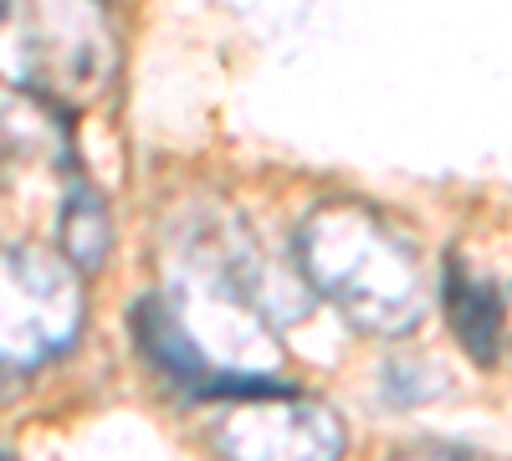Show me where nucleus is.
<instances>
[{
	"label": "nucleus",
	"instance_id": "1",
	"mask_svg": "<svg viewBox=\"0 0 512 461\" xmlns=\"http://www.w3.org/2000/svg\"><path fill=\"white\" fill-rule=\"evenodd\" d=\"M297 267L369 333H405L425 313V267L415 246L364 205H323L303 221Z\"/></svg>",
	"mask_w": 512,
	"mask_h": 461
},
{
	"label": "nucleus",
	"instance_id": "2",
	"mask_svg": "<svg viewBox=\"0 0 512 461\" xmlns=\"http://www.w3.org/2000/svg\"><path fill=\"white\" fill-rule=\"evenodd\" d=\"M82 323V292L77 277L41 251H11L6 257V359L41 364L72 349Z\"/></svg>",
	"mask_w": 512,
	"mask_h": 461
},
{
	"label": "nucleus",
	"instance_id": "3",
	"mask_svg": "<svg viewBox=\"0 0 512 461\" xmlns=\"http://www.w3.org/2000/svg\"><path fill=\"white\" fill-rule=\"evenodd\" d=\"M344 446L333 410L303 400L297 390L262 395L216 431V451L226 461H333Z\"/></svg>",
	"mask_w": 512,
	"mask_h": 461
},
{
	"label": "nucleus",
	"instance_id": "4",
	"mask_svg": "<svg viewBox=\"0 0 512 461\" xmlns=\"http://www.w3.org/2000/svg\"><path fill=\"white\" fill-rule=\"evenodd\" d=\"M446 318L456 328L461 349L472 354L477 364H492L497 359V344H502V328H507V308L497 303V292L477 277H466L456 262H446Z\"/></svg>",
	"mask_w": 512,
	"mask_h": 461
},
{
	"label": "nucleus",
	"instance_id": "5",
	"mask_svg": "<svg viewBox=\"0 0 512 461\" xmlns=\"http://www.w3.org/2000/svg\"><path fill=\"white\" fill-rule=\"evenodd\" d=\"M57 241H62V257L77 272H93L108 262V246H113V221H108V205L98 190H88L82 180H72L67 200H62V216H57Z\"/></svg>",
	"mask_w": 512,
	"mask_h": 461
},
{
	"label": "nucleus",
	"instance_id": "6",
	"mask_svg": "<svg viewBox=\"0 0 512 461\" xmlns=\"http://www.w3.org/2000/svg\"><path fill=\"white\" fill-rule=\"evenodd\" d=\"M395 461H472V456L456 446H415V451H400Z\"/></svg>",
	"mask_w": 512,
	"mask_h": 461
},
{
	"label": "nucleus",
	"instance_id": "7",
	"mask_svg": "<svg viewBox=\"0 0 512 461\" xmlns=\"http://www.w3.org/2000/svg\"><path fill=\"white\" fill-rule=\"evenodd\" d=\"M507 318H512V313H507Z\"/></svg>",
	"mask_w": 512,
	"mask_h": 461
}]
</instances>
